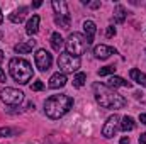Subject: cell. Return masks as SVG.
Wrapping results in <instances>:
<instances>
[{
    "instance_id": "19",
    "label": "cell",
    "mask_w": 146,
    "mask_h": 144,
    "mask_svg": "<svg viewBox=\"0 0 146 144\" xmlns=\"http://www.w3.org/2000/svg\"><path fill=\"white\" fill-rule=\"evenodd\" d=\"M51 46H53L54 51H60L65 46V41H63V37H61L60 32H53L51 34Z\"/></svg>"
},
{
    "instance_id": "12",
    "label": "cell",
    "mask_w": 146,
    "mask_h": 144,
    "mask_svg": "<svg viewBox=\"0 0 146 144\" xmlns=\"http://www.w3.org/2000/svg\"><path fill=\"white\" fill-rule=\"evenodd\" d=\"M83 31H85V39H87V44L90 46L94 42V36L97 32V26L94 20H85L83 22Z\"/></svg>"
},
{
    "instance_id": "29",
    "label": "cell",
    "mask_w": 146,
    "mask_h": 144,
    "mask_svg": "<svg viewBox=\"0 0 146 144\" xmlns=\"http://www.w3.org/2000/svg\"><path fill=\"white\" fill-rule=\"evenodd\" d=\"M139 144H146V132L139 136Z\"/></svg>"
},
{
    "instance_id": "18",
    "label": "cell",
    "mask_w": 146,
    "mask_h": 144,
    "mask_svg": "<svg viewBox=\"0 0 146 144\" xmlns=\"http://www.w3.org/2000/svg\"><path fill=\"white\" fill-rule=\"evenodd\" d=\"M122 122H121V131H124V132H129V131H133L134 127H136V122H134V119L133 117H129V115H126V117H122L121 119Z\"/></svg>"
},
{
    "instance_id": "4",
    "label": "cell",
    "mask_w": 146,
    "mask_h": 144,
    "mask_svg": "<svg viewBox=\"0 0 146 144\" xmlns=\"http://www.w3.org/2000/svg\"><path fill=\"white\" fill-rule=\"evenodd\" d=\"M65 48H66V53H68V54L80 58V56L87 51L88 44H87V39H85L83 34H80V32H73V34H70L68 39L65 41Z\"/></svg>"
},
{
    "instance_id": "2",
    "label": "cell",
    "mask_w": 146,
    "mask_h": 144,
    "mask_svg": "<svg viewBox=\"0 0 146 144\" xmlns=\"http://www.w3.org/2000/svg\"><path fill=\"white\" fill-rule=\"evenodd\" d=\"M73 107V98L70 95H53L44 102V112L49 119H60L70 112Z\"/></svg>"
},
{
    "instance_id": "27",
    "label": "cell",
    "mask_w": 146,
    "mask_h": 144,
    "mask_svg": "<svg viewBox=\"0 0 146 144\" xmlns=\"http://www.w3.org/2000/svg\"><path fill=\"white\" fill-rule=\"evenodd\" d=\"M106 34H107V37H114L115 36V29H114V26H109V27H107V32H106Z\"/></svg>"
},
{
    "instance_id": "35",
    "label": "cell",
    "mask_w": 146,
    "mask_h": 144,
    "mask_svg": "<svg viewBox=\"0 0 146 144\" xmlns=\"http://www.w3.org/2000/svg\"><path fill=\"white\" fill-rule=\"evenodd\" d=\"M0 39H2V32H0Z\"/></svg>"
},
{
    "instance_id": "25",
    "label": "cell",
    "mask_w": 146,
    "mask_h": 144,
    "mask_svg": "<svg viewBox=\"0 0 146 144\" xmlns=\"http://www.w3.org/2000/svg\"><path fill=\"white\" fill-rule=\"evenodd\" d=\"M31 88H33V90H34V92H41V90H42V88H44V83H42V81H41V80H39V81H34V83H33V87H31Z\"/></svg>"
},
{
    "instance_id": "8",
    "label": "cell",
    "mask_w": 146,
    "mask_h": 144,
    "mask_svg": "<svg viewBox=\"0 0 146 144\" xmlns=\"http://www.w3.org/2000/svg\"><path fill=\"white\" fill-rule=\"evenodd\" d=\"M119 120H121V117L117 115V114H114V115H110L109 119H107V122L104 124V127H102V136L104 137H114L115 136V132H117V129H119Z\"/></svg>"
},
{
    "instance_id": "33",
    "label": "cell",
    "mask_w": 146,
    "mask_h": 144,
    "mask_svg": "<svg viewBox=\"0 0 146 144\" xmlns=\"http://www.w3.org/2000/svg\"><path fill=\"white\" fill-rule=\"evenodd\" d=\"M2 61H3V53L0 51V63H2Z\"/></svg>"
},
{
    "instance_id": "13",
    "label": "cell",
    "mask_w": 146,
    "mask_h": 144,
    "mask_svg": "<svg viewBox=\"0 0 146 144\" xmlns=\"http://www.w3.org/2000/svg\"><path fill=\"white\" fill-rule=\"evenodd\" d=\"M107 87H110V88H119V87H124V88H131V81H126L124 78H121V76H110L109 81H107Z\"/></svg>"
},
{
    "instance_id": "20",
    "label": "cell",
    "mask_w": 146,
    "mask_h": 144,
    "mask_svg": "<svg viewBox=\"0 0 146 144\" xmlns=\"http://www.w3.org/2000/svg\"><path fill=\"white\" fill-rule=\"evenodd\" d=\"M131 78L138 83V85H141V87H146V75L143 71H139V70H131Z\"/></svg>"
},
{
    "instance_id": "32",
    "label": "cell",
    "mask_w": 146,
    "mask_h": 144,
    "mask_svg": "<svg viewBox=\"0 0 146 144\" xmlns=\"http://www.w3.org/2000/svg\"><path fill=\"white\" fill-rule=\"evenodd\" d=\"M41 3H42V2H39V0H37V2L33 3V7H36V9H37V7H41Z\"/></svg>"
},
{
    "instance_id": "11",
    "label": "cell",
    "mask_w": 146,
    "mask_h": 144,
    "mask_svg": "<svg viewBox=\"0 0 146 144\" xmlns=\"http://www.w3.org/2000/svg\"><path fill=\"white\" fill-rule=\"evenodd\" d=\"M66 75L65 73H54L51 78H49V83H48V87L49 88H53V90H56V88H63L65 85H66Z\"/></svg>"
},
{
    "instance_id": "31",
    "label": "cell",
    "mask_w": 146,
    "mask_h": 144,
    "mask_svg": "<svg viewBox=\"0 0 146 144\" xmlns=\"http://www.w3.org/2000/svg\"><path fill=\"white\" fill-rule=\"evenodd\" d=\"M121 144H129V137H122L121 139Z\"/></svg>"
},
{
    "instance_id": "15",
    "label": "cell",
    "mask_w": 146,
    "mask_h": 144,
    "mask_svg": "<svg viewBox=\"0 0 146 144\" xmlns=\"http://www.w3.org/2000/svg\"><path fill=\"white\" fill-rule=\"evenodd\" d=\"M36 48V41L34 39H31V41H26V42H19V44H15V53H19V54H26V53H31L33 49Z\"/></svg>"
},
{
    "instance_id": "21",
    "label": "cell",
    "mask_w": 146,
    "mask_h": 144,
    "mask_svg": "<svg viewBox=\"0 0 146 144\" xmlns=\"http://www.w3.org/2000/svg\"><path fill=\"white\" fill-rule=\"evenodd\" d=\"M85 80H87V75H85V73H76L75 78H73V87L82 88V87L85 85Z\"/></svg>"
},
{
    "instance_id": "3",
    "label": "cell",
    "mask_w": 146,
    "mask_h": 144,
    "mask_svg": "<svg viewBox=\"0 0 146 144\" xmlns=\"http://www.w3.org/2000/svg\"><path fill=\"white\" fill-rule=\"evenodd\" d=\"M9 71H10L12 78L15 81L22 83V85H26L27 81H31V78L34 75L31 63L26 61V59H22V58H12L9 61Z\"/></svg>"
},
{
    "instance_id": "17",
    "label": "cell",
    "mask_w": 146,
    "mask_h": 144,
    "mask_svg": "<svg viewBox=\"0 0 146 144\" xmlns=\"http://www.w3.org/2000/svg\"><path fill=\"white\" fill-rule=\"evenodd\" d=\"M126 9L121 5V3H117L115 5V9H114V20L117 22V24H122L124 20H126Z\"/></svg>"
},
{
    "instance_id": "16",
    "label": "cell",
    "mask_w": 146,
    "mask_h": 144,
    "mask_svg": "<svg viewBox=\"0 0 146 144\" xmlns=\"http://www.w3.org/2000/svg\"><path fill=\"white\" fill-rule=\"evenodd\" d=\"M39 22H41L39 15H33V17L27 20V26H26V32H27L29 36H34L37 31H39Z\"/></svg>"
},
{
    "instance_id": "7",
    "label": "cell",
    "mask_w": 146,
    "mask_h": 144,
    "mask_svg": "<svg viewBox=\"0 0 146 144\" xmlns=\"http://www.w3.org/2000/svg\"><path fill=\"white\" fill-rule=\"evenodd\" d=\"M34 61H36V66L39 68V71H48L53 65V56L46 49H37L34 54Z\"/></svg>"
},
{
    "instance_id": "26",
    "label": "cell",
    "mask_w": 146,
    "mask_h": 144,
    "mask_svg": "<svg viewBox=\"0 0 146 144\" xmlns=\"http://www.w3.org/2000/svg\"><path fill=\"white\" fill-rule=\"evenodd\" d=\"M83 3H87L90 9H99L100 7V2H87V0H83Z\"/></svg>"
},
{
    "instance_id": "5",
    "label": "cell",
    "mask_w": 146,
    "mask_h": 144,
    "mask_svg": "<svg viewBox=\"0 0 146 144\" xmlns=\"http://www.w3.org/2000/svg\"><path fill=\"white\" fill-rule=\"evenodd\" d=\"M58 68L63 73L78 71V68H80V58L72 56V54H68V53H63V54H60V58H58Z\"/></svg>"
},
{
    "instance_id": "22",
    "label": "cell",
    "mask_w": 146,
    "mask_h": 144,
    "mask_svg": "<svg viewBox=\"0 0 146 144\" xmlns=\"http://www.w3.org/2000/svg\"><path fill=\"white\" fill-rule=\"evenodd\" d=\"M54 22L63 27V29H68L70 27V17H54Z\"/></svg>"
},
{
    "instance_id": "23",
    "label": "cell",
    "mask_w": 146,
    "mask_h": 144,
    "mask_svg": "<svg viewBox=\"0 0 146 144\" xmlns=\"http://www.w3.org/2000/svg\"><path fill=\"white\" fill-rule=\"evenodd\" d=\"M114 73H115V68L114 66H104V68L99 70V75L100 76H107V75H114Z\"/></svg>"
},
{
    "instance_id": "14",
    "label": "cell",
    "mask_w": 146,
    "mask_h": 144,
    "mask_svg": "<svg viewBox=\"0 0 146 144\" xmlns=\"http://www.w3.org/2000/svg\"><path fill=\"white\" fill-rule=\"evenodd\" d=\"M29 12V9L27 7H19L17 10H14L10 15H9V19L14 22V24H21L24 19H26V14Z\"/></svg>"
},
{
    "instance_id": "6",
    "label": "cell",
    "mask_w": 146,
    "mask_h": 144,
    "mask_svg": "<svg viewBox=\"0 0 146 144\" xmlns=\"http://www.w3.org/2000/svg\"><path fill=\"white\" fill-rule=\"evenodd\" d=\"M0 98H2V102L7 104V105H19V104L24 100V93L19 92V90H15V88L7 87V88H3V90L0 92Z\"/></svg>"
},
{
    "instance_id": "30",
    "label": "cell",
    "mask_w": 146,
    "mask_h": 144,
    "mask_svg": "<svg viewBox=\"0 0 146 144\" xmlns=\"http://www.w3.org/2000/svg\"><path fill=\"white\" fill-rule=\"evenodd\" d=\"M139 120H141V124L146 126V114H139Z\"/></svg>"
},
{
    "instance_id": "24",
    "label": "cell",
    "mask_w": 146,
    "mask_h": 144,
    "mask_svg": "<svg viewBox=\"0 0 146 144\" xmlns=\"http://www.w3.org/2000/svg\"><path fill=\"white\" fill-rule=\"evenodd\" d=\"M15 131L10 127H0V137H10Z\"/></svg>"
},
{
    "instance_id": "9",
    "label": "cell",
    "mask_w": 146,
    "mask_h": 144,
    "mask_svg": "<svg viewBox=\"0 0 146 144\" xmlns=\"http://www.w3.org/2000/svg\"><path fill=\"white\" fill-rule=\"evenodd\" d=\"M94 54H95V58H99V59H107L110 54H117V51H115L114 48H110V46L99 44V46L94 48Z\"/></svg>"
},
{
    "instance_id": "10",
    "label": "cell",
    "mask_w": 146,
    "mask_h": 144,
    "mask_svg": "<svg viewBox=\"0 0 146 144\" xmlns=\"http://www.w3.org/2000/svg\"><path fill=\"white\" fill-rule=\"evenodd\" d=\"M51 7H53L56 17H70L68 5H66L65 0H53V2H51Z\"/></svg>"
},
{
    "instance_id": "1",
    "label": "cell",
    "mask_w": 146,
    "mask_h": 144,
    "mask_svg": "<svg viewBox=\"0 0 146 144\" xmlns=\"http://www.w3.org/2000/svg\"><path fill=\"white\" fill-rule=\"evenodd\" d=\"M94 95L95 100L106 108H122L126 105V98L107 85L94 83Z\"/></svg>"
},
{
    "instance_id": "34",
    "label": "cell",
    "mask_w": 146,
    "mask_h": 144,
    "mask_svg": "<svg viewBox=\"0 0 146 144\" xmlns=\"http://www.w3.org/2000/svg\"><path fill=\"white\" fill-rule=\"evenodd\" d=\"M2 20H3V15H2V10H0V24H2Z\"/></svg>"
},
{
    "instance_id": "28",
    "label": "cell",
    "mask_w": 146,
    "mask_h": 144,
    "mask_svg": "<svg viewBox=\"0 0 146 144\" xmlns=\"http://www.w3.org/2000/svg\"><path fill=\"white\" fill-rule=\"evenodd\" d=\"M3 81H5V71L0 68V83H3Z\"/></svg>"
}]
</instances>
